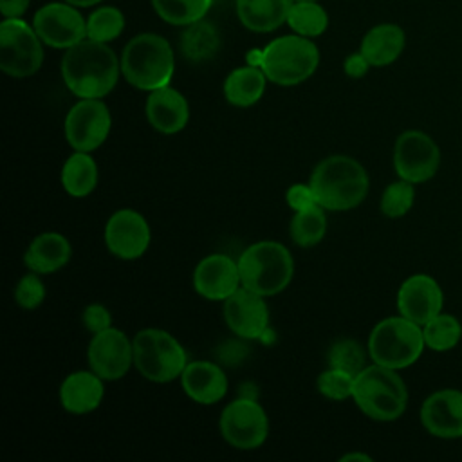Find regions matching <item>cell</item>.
Listing matches in <instances>:
<instances>
[{
  "mask_svg": "<svg viewBox=\"0 0 462 462\" xmlns=\"http://www.w3.org/2000/svg\"><path fill=\"white\" fill-rule=\"evenodd\" d=\"M121 60L108 43L90 38L65 49L61 78L65 87L79 99L108 96L119 79Z\"/></svg>",
  "mask_w": 462,
  "mask_h": 462,
  "instance_id": "cell-1",
  "label": "cell"
},
{
  "mask_svg": "<svg viewBox=\"0 0 462 462\" xmlns=\"http://www.w3.org/2000/svg\"><path fill=\"white\" fill-rule=\"evenodd\" d=\"M309 184L321 208L328 211H348L366 199L370 179L357 159L334 153L314 166Z\"/></svg>",
  "mask_w": 462,
  "mask_h": 462,
  "instance_id": "cell-2",
  "label": "cell"
},
{
  "mask_svg": "<svg viewBox=\"0 0 462 462\" xmlns=\"http://www.w3.org/2000/svg\"><path fill=\"white\" fill-rule=\"evenodd\" d=\"M121 74L139 88L152 92L170 85L175 72V56L170 42L155 32L134 36L121 52Z\"/></svg>",
  "mask_w": 462,
  "mask_h": 462,
  "instance_id": "cell-3",
  "label": "cell"
},
{
  "mask_svg": "<svg viewBox=\"0 0 462 462\" xmlns=\"http://www.w3.org/2000/svg\"><path fill=\"white\" fill-rule=\"evenodd\" d=\"M397 372L372 363L354 377L352 399L366 417L379 422H392L406 411L408 388Z\"/></svg>",
  "mask_w": 462,
  "mask_h": 462,
  "instance_id": "cell-4",
  "label": "cell"
},
{
  "mask_svg": "<svg viewBox=\"0 0 462 462\" xmlns=\"http://www.w3.org/2000/svg\"><path fill=\"white\" fill-rule=\"evenodd\" d=\"M238 269L242 287L267 298L289 287L294 276V260L282 242L260 240L242 251Z\"/></svg>",
  "mask_w": 462,
  "mask_h": 462,
  "instance_id": "cell-5",
  "label": "cell"
},
{
  "mask_svg": "<svg viewBox=\"0 0 462 462\" xmlns=\"http://www.w3.org/2000/svg\"><path fill=\"white\" fill-rule=\"evenodd\" d=\"M368 356L374 363L402 370L411 366L424 352L422 327L404 316H390L375 323L368 336Z\"/></svg>",
  "mask_w": 462,
  "mask_h": 462,
  "instance_id": "cell-6",
  "label": "cell"
},
{
  "mask_svg": "<svg viewBox=\"0 0 462 462\" xmlns=\"http://www.w3.org/2000/svg\"><path fill=\"white\" fill-rule=\"evenodd\" d=\"M134 366L152 383H170L180 377L188 365L184 346L168 330L157 327L141 328L134 339Z\"/></svg>",
  "mask_w": 462,
  "mask_h": 462,
  "instance_id": "cell-7",
  "label": "cell"
},
{
  "mask_svg": "<svg viewBox=\"0 0 462 462\" xmlns=\"http://www.w3.org/2000/svg\"><path fill=\"white\" fill-rule=\"evenodd\" d=\"M319 65V51L310 38L285 34L263 47L262 70L280 87H294L309 79Z\"/></svg>",
  "mask_w": 462,
  "mask_h": 462,
  "instance_id": "cell-8",
  "label": "cell"
},
{
  "mask_svg": "<svg viewBox=\"0 0 462 462\" xmlns=\"http://www.w3.org/2000/svg\"><path fill=\"white\" fill-rule=\"evenodd\" d=\"M43 42L34 27L22 18L0 23V69L11 78H29L43 63Z\"/></svg>",
  "mask_w": 462,
  "mask_h": 462,
  "instance_id": "cell-9",
  "label": "cell"
},
{
  "mask_svg": "<svg viewBox=\"0 0 462 462\" xmlns=\"http://www.w3.org/2000/svg\"><path fill=\"white\" fill-rule=\"evenodd\" d=\"M218 428L224 440L242 451L260 448L269 435V419L263 406L251 397L231 401L220 413Z\"/></svg>",
  "mask_w": 462,
  "mask_h": 462,
  "instance_id": "cell-10",
  "label": "cell"
},
{
  "mask_svg": "<svg viewBox=\"0 0 462 462\" xmlns=\"http://www.w3.org/2000/svg\"><path fill=\"white\" fill-rule=\"evenodd\" d=\"M112 128V116L108 106L99 97H83L76 101L63 123L65 139L76 152L92 153L108 137Z\"/></svg>",
  "mask_w": 462,
  "mask_h": 462,
  "instance_id": "cell-11",
  "label": "cell"
},
{
  "mask_svg": "<svg viewBox=\"0 0 462 462\" xmlns=\"http://www.w3.org/2000/svg\"><path fill=\"white\" fill-rule=\"evenodd\" d=\"M392 161L399 179L422 184L439 171L440 148L426 132L404 130L395 139Z\"/></svg>",
  "mask_w": 462,
  "mask_h": 462,
  "instance_id": "cell-12",
  "label": "cell"
},
{
  "mask_svg": "<svg viewBox=\"0 0 462 462\" xmlns=\"http://www.w3.org/2000/svg\"><path fill=\"white\" fill-rule=\"evenodd\" d=\"M32 27L54 49H69L87 38V20L69 2H51L34 13Z\"/></svg>",
  "mask_w": 462,
  "mask_h": 462,
  "instance_id": "cell-13",
  "label": "cell"
},
{
  "mask_svg": "<svg viewBox=\"0 0 462 462\" xmlns=\"http://www.w3.org/2000/svg\"><path fill=\"white\" fill-rule=\"evenodd\" d=\"M88 368L103 381L123 379L134 366V343L116 327L92 334L87 348Z\"/></svg>",
  "mask_w": 462,
  "mask_h": 462,
  "instance_id": "cell-14",
  "label": "cell"
},
{
  "mask_svg": "<svg viewBox=\"0 0 462 462\" xmlns=\"http://www.w3.org/2000/svg\"><path fill=\"white\" fill-rule=\"evenodd\" d=\"M152 242L150 224L143 213L123 208L114 211L105 224L106 249L119 260L141 258Z\"/></svg>",
  "mask_w": 462,
  "mask_h": 462,
  "instance_id": "cell-15",
  "label": "cell"
},
{
  "mask_svg": "<svg viewBox=\"0 0 462 462\" xmlns=\"http://www.w3.org/2000/svg\"><path fill=\"white\" fill-rule=\"evenodd\" d=\"M227 328L242 339H262L269 330V307L265 296L240 287L222 301Z\"/></svg>",
  "mask_w": 462,
  "mask_h": 462,
  "instance_id": "cell-16",
  "label": "cell"
},
{
  "mask_svg": "<svg viewBox=\"0 0 462 462\" xmlns=\"http://www.w3.org/2000/svg\"><path fill=\"white\" fill-rule=\"evenodd\" d=\"M242 287L238 260L224 253L204 256L193 269V289L209 301H224Z\"/></svg>",
  "mask_w": 462,
  "mask_h": 462,
  "instance_id": "cell-17",
  "label": "cell"
},
{
  "mask_svg": "<svg viewBox=\"0 0 462 462\" xmlns=\"http://www.w3.org/2000/svg\"><path fill=\"white\" fill-rule=\"evenodd\" d=\"M444 292L439 282L424 273L408 276L397 291V310L420 327L442 312Z\"/></svg>",
  "mask_w": 462,
  "mask_h": 462,
  "instance_id": "cell-18",
  "label": "cell"
},
{
  "mask_svg": "<svg viewBox=\"0 0 462 462\" xmlns=\"http://www.w3.org/2000/svg\"><path fill=\"white\" fill-rule=\"evenodd\" d=\"M422 428L439 439L462 437V390L442 388L430 393L420 406Z\"/></svg>",
  "mask_w": 462,
  "mask_h": 462,
  "instance_id": "cell-19",
  "label": "cell"
},
{
  "mask_svg": "<svg viewBox=\"0 0 462 462\" xmlns=\"http://www.w3.org/2000/svg\"><path fill=\"white\" fill-rule=\"evenodd\" d=\"M144 114L153 130L164 135H173L186 128L189 121V105L177 88L166 85L148 94Z\"/></svg>",
  "mask_w": 462,
  "mask_h": 462,
  "instance_id": "cell-20",
  "label": "cell"
},
{
  "mask_svg": "<svg viewBox=\"0 0 462 462\" xmlns=\"http://www.w3.org/2000/svg\"><path fill=\"white\" fill-rule=\"evenodd\" d=\"M179 379L184 393L197 404H217L227 393V375L213 361H189Z\"/></svg>",
  "mask_w": 462,
  "mask_h": 462,
  "instance_id": "cell-21",
  "label": "cell"
},
{
  "mask_svg": "<svg viewBox=\"0 0 462 462\" xmlns=\"http://www.w3.org/2000/svg\"><path fill=\"white\" fill-rule=\"evenodd\" d=\"M103 383L105 381L90 368L69 374L58 390L63 410L72 415H85L97 410L105 397Z\"/></svg>",
  "mask_w": 462,
  "mask_h": 462,
  "instance_id": "cell-22",
  "label": "cell"
},
{
  "mask_svg": "<svg viewBox=\"0 0 462 462\" xmlns=\"http://www.w3.org/2000/svg\"><path fill=\"white\" fill-rule=\"evenodd\" d=\"M72 245L69 238L56 231L40 233L31 240L23 253V263L29 271L38 274H51L69 263Z\"/></svg>",
  "mask_w": 462,
  "mask_h": 462,
  "instance_id": "cell-23",
  "label": "cell"
},
{
  "mask_svg": "<svg viewBox=\"0 0 462 462\" xmlns=\"http://www.w3.org/2000/svg\"><path fill=\"white\" fill-rule=\"evenodd\" d=\"M406 34L397 23H379L372 27L361 40L359 51L372 67H386L393 63L404 51Z\"/></svg>",
  "mask_w": 462,
  "mask_h": 462,
  "instance_id": "cell-24",
  "label": "cell"
},
{
  "mask_svg": "<svg viewBox=\"0 0 462 462\" xmlns=\"http://www.w3.org/2000/svg\"><path fill=\"white\" fill-rule=\"evenodd\" d=\"M294 0H236L240 23L253 32H271L287 22Z\"/></svg>",
  "mask_w": 462,
  "mask_h": 462,
  "instance_id": "cell-25",
  "label": "cell"
},
{
  "mask_svg": "<svg viewBox=\"0 0 462 462\" xmlns=\"http://www.w3.org/2000/svg\"><path fill=\"white\" fill-rule=\"evenodd\" d=\"M267 76L262 69L244 65L231 70L224 81V97L229 105L238 108H247L256 105L263 92Z\"/></svg>",
  "mask_w": 462,
  "mask_h": 462,
  "instance_id": "cell-26",
  "label": "cell"
},
{
  "mask_svg": "<svg viewBox=\"0 0 462 462\" xmlns=\"http://www.w3.org/2000/svg\"><path fill=\"white\" fill-rule=\"evenodd\" d=\"M97 164L88 152L74 150L61 166V186L74 199L90 195L97 186Z\"/></svg>",
  "mask_w": 462,
  "mask_h": 462,
  "instance_id": "cell-27",
  "label": "cell"
},
{
  "mask_svg": "<svg viewBox=\"0 0 462 462\" xmlns=\"http://www.w3.org/2000/svg\"><path fill=\"white\" fill-rule=\"evenodd\" d=\"M220 36L213 23L204 18L186 25L180 36V51L191 61H206L218 52Z\"/></svg>",
  "mask_w": 462,
  "mask_h": 462,
  "instance_id": "cell-28",
  "label": "cell"
},
{
  "mask_svg": "<svg viewBox=\"0 0 462 462\" xmlns=\"http://www.w3.org/2000/svg\"><path fill=\"white\" fill-rule=\"evenodd\" d=\"M291 238L300 247H314L318 245L327 233V217L325 208L314 204L307 209L296 211L289 224Z\"/></svg>",
  "mask_w": 462,
  "mask_h": 462,
  "instance_id": "cell-29",
  "label": "cell"
},
{
  "mask_svg": "<svg viewBox=\"0 0 462 462\" xmlns=\"http://www.w3.org/2000/svg\"><path fill=\"white\" fill-rule=\"evenodd\" d=\"M285 23H289L292 32L300 36L316 38L325 32L328 25V14L318 2L296 0L289 9Z\"/></svg>",
  "mask_w": 462,
  "mask_h": 462,
  "instance_id": "cell-30",
  "label": "cell"
},
{
  "mask_svg": "<svg viewBox=\"0 0 462 462\" xmlns=\"http://www.w3.org/2000/svg\"><path fill=\"white\" fill-rule=\"evenodd\" d=\"M422 336L426 348L433 352H448L458 345L462 337V325L453 314L440 312L422 325Z\"/></svg>",
  "mask_w": 462,
  "mask_h": 462,
  "instance_id": "cell-31",
  "label": "cell"
},
{
  "mask_svg": "<svg viewBox=\"0 0 462 462\" xmlns=\"http://www.w3.org/2000/svg\"><path fill=\"white\" fill-rule=\"evenodd\" d=\"M213 0H152L153 11L166 23L189 25L199 22L209 11Z\"/></svg>",
  "mask_w": 462,
  "mask_h": 462,
  "instance_id": "cell-32",
  "label": "cell"
},
{
  "mask_svg": "<svg viewBox=\"0 0 462 462\" xmlns=\"http://www.w3.org/2000/svg\"><path fill=\"white\" fill-rule=\"evenodd\" d=\"M125 29V16L114 5H101L87 18V38L108 43Z\"/></svg>",
  "mask_w": 462,
  "mask_h": 462,
  "instance_id": "cell-33",
  "label": "cell"
},
{
  "mask_svg": "<svg viewBox=\"0 0 462 462\" xmlns=\"http://www.w3.org/2000/svg\"><path fill=\"white\" fill-rule=\"evenodd\" d=\"M366 357H370L368 348L365 350L359 341L345 337L332 343L327 359L328 366L357 375L366 366Z\"/></svg>",
  "mask_w": 462,
  "mask_h": 462,
  "instance_id": "cell-34",
  "label": "cell"
},
{
  "mask_svg": "<svg viewBox=\"0 0 462 462\" xmlns=\"http://www.w3.org/2000/svg\"><path fill=\"white\" fill-rule=\"evenodd\" d=\"M415 202V184L399 179L390 182L379 200V209L388 218H401L404 217Z\"/></svg>",
  "mask_w": 462,
  "mask_h": 462,
  "instance_id": "cell-35",
  "label": "cell"
},
{
  "mask_svg": "<svg viewBox=\"0 0 462 462\" xmlns=\"http://www.w3.org/2000/svg\"><path fill=\"white\" fill-rule=\"evenodd\" d=\"M354 377L356 375H352L348 372L328 366L327 370H323L318 375L316 386L323 397H327L330 401H345V399H352Z\"/></svg>",
  "mask_w": 462,
  "mask_h": 462,
  "instance_id": "cell-36",
  "label": "cell"
},
{
  "mask_svg": "<svg viewBox=\"0 0 462 462\" xmlns=\"http://www.w3.org/2000/svg\"><path fill=\"white\" fill-rule=\"evenodd\" d=\"M45 283L42 280V274L29 271L23 274L18 283L14 285V301L23 310H34L38 309L45 300Z\"/></svg>",
  "mask_w": 462,
  "mask_h": 462,
  "instance_id": "cell-37",
  "label": "cell"
},
{
  "mask_svg": "<svg viewBox=\"0 0 462 462\" xmlns=\"http://www.w3.org/2000/svg\"><path fill=\"white\" fill-rule=\"evenodd\" d=\"M81 321L90 334H97L112 327V314L103 303H90L83 309Z\"/></svg>",
  "mask_w": 462,
  "mask_h": 462,
  "instance_id": "cell-38",
  "label": "cell"
},
{
  "mask_svg": "<svg viewBox=\"0 0 462 462\" xmlns=\"http://www.w3.org/2000/svg\"><path fill=\"white\" fill-rule=\"evenodd\" d=\"M285 202L287 206L296 213V211H301V209H307L316 202V197H314V191L310 188L309 182H294L287 188L285 191Z\"/></svg>",
  "mask_w": 462,
  "mask_h": 462,
  "instance_id": "cell-39",
  "label": "cell"
},
{
  "mask_svg": "<svg viewBox=\"0 0 462 462\" xmlns=\"http://www.w3.org/2000/svg\"><path fill=\"white\" fill-rule=\"evenodd\" d=\"M370 67H372L370 61L365 58V54H363L361 51H357V52L346 56V60H345V63H343L345 74H346L348 78H352V79H359V78L366 76V72H368Z\"/></svg>",
  "mask_w": 462,
  "mask_h": 462,
  "instance_id": "cell-40",
  "label": "cell"
},
{
  "mask_svg": "<svg viewBox=\"0 0 462 462\" xmlns=\"http://www.w3.org/2000/svg\"><path fill=\"white\" fill-rule=\"evenodd\" d=\"M29 4L31 0H0V13L4 18H20L27 11Z\"/></svg>",
  "mask_w": 462,
  "mask_h": 462,
  "instance_id": "cell-41",
  "label": "cell"
},
{
  "mask_svg": "<svg viewBox=\"0 0 462 462\" xmlns=\"http://www.w3.org/2000/svg\"><path fill=\"white\" fill-rule=\"evenodd\" d=\"M262 60H263V49H251V51L245 54V65L262 69Z\"/></svg>",
  "mask_w": 462,
  "mask_h": 462,
  "instance_id": "cell-42",
  "label": "cell"
},
{
  "mask_svg": "<svg viewBox=\"0 0 462 462\" xmlns=\"http://www.w3.org/2000/svg\"><path fill=\"white\" fill-rule=\"evenodd\" d=\"M341 462H352V460H365V462H372V457L366 453H359V451H352V453H345L341 458Z\"/></svg>",
  "mask_w": 462,
  "mask_h": 462,
  "instance_id": "cell-43",
  "label": "cell"
},
{
  "mask_svg": "<svg viewBox=\"0 0 462 462\" xmlns=\"http://www.w3.org/2000/svg\"><path fill=\"white\" fill-rule=\"evenodd\" d=\"M65 2H69V4H72L76 7H90V5L99 4L101 0H65Z\"/></svg>",
  "mask_w": 462,
  "mask_h": 462,
  "instance_id": "cell-44",
  "label": "cell"
},
{
  "mask_svg": "<svg viewBox=\"0 0 462 462\" xmlns=\"http://www.w3.org/2000/svg\"><path fill=\"white\" fill-rule=\"evenodd\" d=\"M294 2H296V0H294ZM312 2H318V0H312Z\"/></svg>",
  "mask_w": 462,
  "mask_h": 462,
  "instance_id": "cell-45",
  "label": "cell"
}]
</instances>
